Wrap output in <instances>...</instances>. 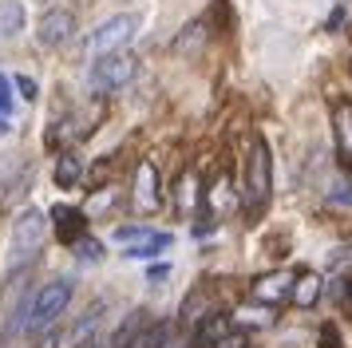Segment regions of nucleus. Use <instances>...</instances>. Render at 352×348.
Masks as SVG:
<instances>
[{
  "mask_svg": "<svg viewBox=\"0 0 352 348\" xmlns=\"http://www.w3.org/2000/svg\"><path fill=\"white\" fill-rule=\"evenodd\" d=\"M52 178H56V186H60V190H76V186L83 182V155L76 151V146L60 151V158H56V171H52Z\"/></svg>",
  "mask_w": 352,
  "mask_h": 348,
  "instance_id": "nucleus-16",
  "label": "nucleus"
},
{
  "mask_svg": "<svg viewBox=\"0 0 352 348\" xmlns=\"http://www.w3.org/2000/svg\"><path fill=\"white\" fill-rule=\"evenodd\" d=\"M103 301H96V305H87V313L76 320V329L67 332V340H72V348H87L91 340H99V329H103Z\"/></svg>",
  "mask_w": 352,
  "mask_h": 348,
  "instance_id": "nucleus-15",
  "label": "nucleus"
},
{
  "mask_svg": "<svg viewBox=\"0 0 352 348\" xmlns=\"http://www.w3.org/2000/svg\"><path fill=\"white\" fill-rule=\"evenodd\" d=\"M87 348H111V340H107V336H99V340H91Z\"/></svg>",
  "mask_w": 352,
  "mask_h": 348,
  "instance_id": "nucleus-29",
  "label": "nucleus"
},
{
  "mask_svg": "<svg viewBox=\"0 0 352 348\" xmlns=\"http://www.w3.org/2000/svg\"><path fill=\"white\" fill-rule=\"evenodd\" d=\"M44 234H48L44 210H32V206L20 210L16 221H12V237H8V257H4L8 277H24V273L36 265V257L44 250Z\"/></svg>",
  "mask_w": 352,
  "mask_h": 348,
  "instance_id": "nucleus-2",
  "label": "nucleus"
},
{
  "mask_svg": "<svg viewBox=\"0 0 352 348\" xmlns=\"http://www.w3.org/2000/svg\"><path fill=\"white\" fill-rule=\"evenodd\" d=\"M166 273H170V269H166V265H155V269H151V273H146V281H151V285H159L162 277H166Z\"/></svg>",
  "mask_w": 352,
  "mask_h": 348,
  "instance_id": "nucleus-28",
  "label": "nucleus"
},
{
  "mask_svg": "<svg viewBox=\"0 0 352 348\" xmlns=\"http://www.w3.org/2000/svg\"><path fill=\"white\" fill-rule=\"evenodd\" d=\"M52 230H56L60 246H76L87 234V214L76 206H52Z\"/></svg>",
  "mask_w": 352,
  "mask_h": 348,
  "instance_id": "nucleus-11",
  "label": "nucleus"
},
{
  "mask_svg": "<svg viewBox=\"0 0 352 348\" xmlns=\"http://www.w3.org/2000/svg\"><path fill=\"white\" fill-rule=\"evenodd\" d=\"M349 297H352V281H349Z\"/></svg>",
  "mask_w": 352,
  "mask_h": 348,
  "instance_id": "nucleus-31",
  "label": "nucleus"
},
{
  "mask_svg": "<svg viewBox=\"0 0 352 348\" xmlns=\"http://www.w3.org/2000/svg\"><path fill=\"white\" fill-rule=\"evenodd\" d=\"M146 329H151V309H131L107 340H111V348H139Z\"/></svg>",
  "mask_w": 352,
  "mask_h": 348,
  "instance_id": "nucleus-12",
  "label": "nucleus"
},
{
  "mask_svg": "<svg viewBox=\"0 0 352 348\" xmlns=\"http://www.w3.org/2000/svg\"><path fill=\"white\" fill-rule=\"evenodd\" d=\"M12 111V79L0 76V115H8Z\"/></svg>",
  "mask_w": 352,
  "mask_h": 348,
  "instance_id": "nucleus-25",
  "label": "nucleus"
},
{
  "mask_svg": "<svg viewBox=\"0 0 352 348\" xmlns=\"http://www.w3.org/2000/svg\"><path fill=\"white\" fill-rule=\"evenodd\" d=\"M135 72H139V60L131 56L127 47H119V52H107V56H99V60H91V72H87V87H91V95H115L123 91L131 79H135Z\"/></svg>",
  "mask_w": 352,
  "mask_h": 348,
  "instance_id": "nucleus-5",
  "label": "nucleus"
},
{
  "mask_svg": "<svg viewBox=\"0 0 352 348\" xmlns=\"http://www.w3.org/2000/svg\"><path fill=\"white\" fill-rule=\"evenodd\" d=\"M210 313H222V285L214 281V277L194 285L190 293H186V301H182V309H178L182 325H198Z\"/></svg>",
  "mask_w": 352,
  "mask_h": 348,
  "instance_id": "nucleus-7",
  "label": "nucleus"
},
{
  "mask_svg": "<svg viewBox=\"0 0 352 348\" xmlns=\"http://www.w3.org/2000/svg\"><path fill=\"white\" fill-rule=\"evenodd\" d=\"M4 131H8V115H0V135H4Z\"/></svg>",
  "mask_w": 352,
  "mask_h": 348,
  "instance_id": "nucleus-30",
  "label": "nucleus"
},
{
  "mask_svg": "<svg viewBox=\"0 0 352 348\" xmlns=\"http://www.w3.org/2000/svg\"><path fill=\"white\" fill-rule=\"evenodd\" d=\"M72 250H76V257H83V261H99V257H103V246H99L96 237H87V234H83Z\"/></svg>",
  "mask_w": 352,
  "mask_h": 348,
  "instance_id": "nucleus-21",
  "label": "nucleus"
},
{
  "mask_svg": "<svg viewBox=\"0 0 352 348\" xmlns=\"http://www.w3.org/2000/svg\"><path fill=\"white\" fill-rule=\"evenodd\" d=\"M24 182V166H20L16 158H0V190L8 194V190H16Z\"/></svg>",
  "mask_w": 352,
  "mask_h": 348,
  "instance_id": "nucleus-20",
  "label": "nucleus"
},
{
  "mask_svg": "<svg viewBox=\"0 0 352 348\" xmlns=\"http://www.w3.org/2000/svg\"><path fill=\"white\" fill-rule=\"evenodd\" d=\"M135 206L143 210V214H155L162 206V178H159V166H155V158H139V166H135Z\"/></svg>",
  "mask_w": 352,
  "mask_h": 348,
  "instance_id": "nucleus-9",
  "label": "nucleus"
},
{
  "mask_svg": "<svg viewBox=\"0 0 352 348\" xmlns=\"http://www.w3.org/2000/svg\"><path fill=\"white\" fill-rule=\"evenodd\" d=\"M214 348H254V345H250V336H245V332H238V329H234L230 336H222V340H218Z\"/></svg>",
  "mask_w": 352,
  "mask_h": 348,
  "instance_id": "nucleus-24",
  "label": "nucleus"
},
{
  "mask_svg": "<svg viewBox=\"0 0 352 348\" xmlns=\"http://www.w3.org/2000/svg\"><path fill=\"white\" fill-rule=\"evenodd\" d=\"M72 293H76V281H72V277H56V281H48L44 289H36L32 305H28V332H24V336H44V332L67 313Z\"/></svg>",
  "mask_w": 352,
  "mask_h": 348,
  "instance_id": "nucleus-3",
  "label": "nucleus"
},
{
  "mask_svg": "<svg viewBox=\"0 0 352 348\" xmlns=\"http://www.w3.org/2000/svg\"><path fill=\"white\" fill-rule=\"evenodd\" d=\"M270 198H273V151L265 142V135H254L250 151H245V174H241L245 221H261V214L270 210Z\"/></svg>",
  "mask_w": 352,
  "mask_h": 348,
  "instance_id": "nucleus-1",
  "label": "nucleus"
},
{
  "mask_svg": "<svg viewBox=\"0 0 352 348\" xmlns=\"http://www.w3.org/2000/svg\"><path fill=\"white\" fill-rule=\"evenodd\" d=\"M194 198H198V206H202V186H198V182H194V174L186 171L182 178H178V186H175V206L182 210V214H190Z\"/></svg>",
  "mask_w": 352,
  "mask_h": 348,
  "instance_id": "nucleus-19",
  "label": "nucleus"
},
{
  "mask_svg": "<svg viewBox=\"0 0 352 348\" xmlns=\"http://www.w3.org/2000/svg\"><path fill=\"white\" fill-rule=\"evenodd\" d=\"M159 348H186V345H182V340L175 336V329H170V332H166V336L159 340Z\"/></svg>",
  "mask_w": 352,
  "mask_h": 348,
  "instance_id": "nucleus-27",
  "label": "nucleus"
},
{
  "mask_svg": "<svg viewBox=\"0 0 352 348\" xmlns=\"http://www.w3.org/2000/svg\"><path fill=\"white\" fill-rule=\"evenodd\" d=\"M115 241L127 246V257H159L162 250H170V234L162 230H151V226H119L115 230Z\"/></svg>",
  "mask_w": 352,
  "mask_h": 348,
  "instance_id": "nucleus-6",
  "label": "nucleus"
},
{
  "mask_svg": "<svg viewBox=\"0 0 352 348\" xmlns=\"http://www.w3.org/2000/svg\"><path fill=\"white\" fill-rule=\"evenodd\" d=\"M329 202L352 206V182H333V186H329Z\"/></svg>",
  "mask_w": 352,
  "mask_h": 348,
  "instance_id": "nucleus-23",
  "label": "nucleus"
},
{
  "mask_svg": "<svg viewBox=\"0 0 352 348\" xmlns=\"http://www.w3.org/2000/svg\"><path fill=\"white\" fill-rule=\"evenodd\" d=\"M12 87H16V91L28 99V103L36 99V79H32V76H16V79H12Z\"/></svg>",
  "mask_w": 352,
  "mask_h": 348,
  "instance_id": "nucleus-26",
  "label": "nucleus"
},
{
  "mask_svg": "<svg viewBox=\"0 0 352 348\" xmlns=\"http://www.w3.org/2000/svg\"><path fill=\"white\" fill-rule=\"evenodd\" d=\"M317 340H320L317 348H340V329H336V325H320Z\"/></svg>",
  "mask_w": 352,
  "mask_h": 348,
  "instance_id": "nucleus-22",
  "label": "nucleus"
},
{
  "mask_svg": "<svg viewBox=\"0 0 352 348\" xmlns=\"http://www.w3.org/2000/svg\"><path fill=\"white\" fill-rule=\"evenodd\" d=\"M135 32H139V16H131V12H119V16L99 20L96 28L80 40V60H99V56H107V52L127 47Z\"/></svg>",
  "mask_w": 352,
  "mask_h": 348,
  "instance_id": "nucleus-4",
  "label": "nucleus"
},
{
  "mask_svg": "<svg viewBox=\"0 0 352 348\" xmlns=\"http://www.w3.org/2000/svg\"><path fill=\"white\" fill-rule=\"evenodd\" d=\"M320 289H324V281H320L317 273H301V277H293V293H289V301H297L301 309H313L320 301Z\"/></svg>",
  "mask_w": 352,
  "mask_h": 348,
  "instance_id": "nucleus-17",
  "label": "nucleus"
},
{
  "mask_svg": "<svg viewBox=\"0 0 352 348\" xmlns=\"http://www.w3.org/2000/svg\"><path fill=\"white\" fill-rule=\"evenodd\" d=\"M234 329H238V325H234V316L230 313H210V316H202V320L194 325L190 348H214L222 336H230Z\"/></svg>",
  "mask_w": 352,
  "mask_h": 348,
  "instance_id": "nucleus-13",
  "label": "nucleus"
},
{
  "mask_svg": "<svg viewBox=\"0 0 352 348\" xmlns=\"http://www.w3.org/2000/svg\"><path fill=\"white\" fill-rule=\"evenodd\" d=\"M72 36H76V12L64 8V4L48 8L40 16V24H36V44L40 47H64Z\"/></svg>",
  "mask_w": 352,
  "mask_h": 348,
  "instance_id": "nucleus-8",
  "label": "nucleus"
},
{
  "mask_svg": "<svg viewBox=\"0 0 352 348\" xmlns=\"http://www.w3.org/2000/svg\"><path fill=\"white\" fill-rule=\"evenodd\" d=\"M333 139H336L340 162L352 171V103L349 99H340V103L333 107Z\"/></svg>",
  "mask_w": 352,
  "mask_h": 348,
  "instance_id": "nucleus-14",
  "label": "nucleus"
},
{
  "mask_svg": "<svg viewBox=\"0 0 352 348\" xmlns=\"http://www.w3.org/2000/svg\"><path fill=\"white\" fill-rule=\"evenodd\" d=\"M24 32V4L20 0H0V36L16 40Z\"/></svg>",
  "mask_w": 352,
  "mask_h": 348,
  "instance_id": "nucleus-18",
  "label": "nucleus"
},
{
  "mask_svg": "<svg viewBox=\"0 0 352 348\" xmlns=\"http://www.w3.org/2000/svg\"><path fill=\"white\" fill-rule=\"evenodd\" d=\"M293 277H297V273H285V269L261 273V277H254V285H250V297H254L257 305L273 309V305L289 301V293H293Z\"/></svg>",
  "mask_w": 352,
  "mask_h": 348,
  "instance_id": "nucleus-10",
  "label": "nucleus"
}]
</instances>
